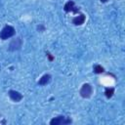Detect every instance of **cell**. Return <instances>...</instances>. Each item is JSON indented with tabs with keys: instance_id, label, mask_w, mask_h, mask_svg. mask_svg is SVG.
I'll list each match as a JSON object with an SVG mask.
<instances>
[{
	"instance_id": "obj_1",
	"label": "cell",
	"mask_w": 125,
	"mask_h": 125,
	"mask_svg": "<svg viewBox=\"0 0 125 125\" xmlns=\"http://www.w3.org/2000/svg\"><path fill=\"white\" fill-rule=\"evenodd\" d=\"M16 33V30L13 26L11 25H6L3 27V29L0 31V38L2 40H6L12 36H14Z\"/></svg>"
},
{
	"instance_id": "obj_2",
	"label": "cell",
	"mask_w": 125,
	"mask_h": 125,
	"mask_svg": "<svg viewBox=\"0 0 125 125\" xmlns=\"http://www.w3.org/2000/svg\"><path fill=\"white\" fill-rule=\"evenodd\" d=\"M92 93H93V88H92V86H91L89 83L83 84V86H82L81 89H80V96H81L82 98L87 99V98H90V97H91Z\"/></svg>"
},
{
	"instance_id": "obj_3",
	"label": "cell",
	"mask_w": 125,
	"mask_h": 125,
	"mask_svg": "<svg viewBox=\"0 0 125 125\" xmlns=\"http://www.w3.org/2000/svg\"><path fill=\"white\" fill-rule=\"evenodd\" d=\"M71 122L72 121L69 118H66L64 116H58V117L53 118L50 121V124L51 125H65V124H70Z\"/></svg>"
},
{
	"instance_id": "obj_4",
	"label": "cell",
	"mask_w": 125,
	"mask_h": 125,
	"mask_svg": "<svg viewBox=\"0 0 125 125\" xmlns=\"http://www.w3.org/2000/svg\"><path fill=\"white\" fill-rule=\"evenodd\" d=\"M22 45V41L20 37L16 38V39H13L9 45V50L10 51H16V50H20L21 47Z\"/></svg>"
},
{
	"instance_id": "obj_5",
	"label": "cell",
	"mask_w": 125,
	"mask_h": 125,
	"mask_svg": "<svg viewBox=\"0 0 125 125\" xmlns=\"http://www.w3.org/2000/svg\"><path fill=\"white\" fill-rule=\"evenodd\" d=\"M9 97L14 102H20L22 99V95L20 92L15 91V90H10L9 91Z\"/></svg>"
},
{
	"instance_id": "obj_6",
	"label": "cell",
	"mask_w": 125,
	"mask_h": 125,
	"mask_svg": "<svg viewBox=\"0 0 125 125\" xmlns=\"http://www.w3.org/2000/svg\"><path fill=\"white\" fill-rule=\"evenodd\" d=\"M76 7H74V2L73 1H68V2H66L65 4H64V7H63V10L65 11V12H70V11H73L74 13H76L78 10L77 9H75Z\"/></svg>"
},
{
	"instance_id": "obj_7",
	"label": "cell",
	"mask_w": 125,
	"mask_h": 125,
	"mask_svg": "<svg viewBox=\"0 0 125 125\" xmlns=\"http://www.w3.org/2000/svg\"><path fill=\"white\" fill-rule=\"evenodd\" d=\"M85 16L84 15H79V16H77V17H75V18H73V20H72V22L75 24V25H81L82 23H84V21H85Z\"/></svg>"
},
{
	"instance_id": "obj_8",
	"label": "cell",
	"mask_w": 125,
	"mask_h": 125,
	"mask_svg": "<svg viewBox=\"0 0 125 125\" xmlns=\"http://www.w3.org/2000/svg\"><path fill=\"white\" fill-rule=\"evenodd\" d=\"M51 80V75L50 74H44L38 81L39 85H47Z\"/></svg>"
},
{
	"instance_id": "obj_9",
	"label": "cell",
	"mask_w": 125,
	"mask_h": 125,
	"mask_svg": "<svg viewBox=\"0 0 125 125\" xmlns=\"http://www.w3.org/2000/svg\"><path fill=\"white\" fill-rule=\"evenodd\" d=\"M113 93H114V89L113 88H105L104 94H105L106 98H111L113 96Z\"/></svg>"
},
{
	"instance_id": "obj_10",
	"label": "cell",
	"mask_w": 125,
	"mask_h": 125,
	"mask_svg": "<svg viewBox=\"0 0 125 125\" xmlns=\"http://www.w3.org/2000/svg\"><path fill=\"white\" fill-rule=\"evenodd\" d=\"M94 72L97 73V74L102 73V72H104V67L102 65H100V64H96L94 66Z\"/></svg>"
},
{
	"instance_id": "obj_11",
	"label": "cell",
	"mask_w": 125,
	"mask_h": 125,
	"mask_svg": "<svg viewBox=\"0 0 125 125\" xmlns=\"http://www.w3.org/2000/svg\"><path fill=\"white\" fill-rule=\"evenodd\" d=\"M47 56H48V57H49V60H50V61H52V60H53V59H54V58H53V57H52V56H51V54H49V53H48V54H47Z\"/></svg>"
},
{
	"instance_id": "obj_12",
	"label": "cell",
	"mask_w": 125,
	"mask_h": 125,
	"mask_svg": "<svg viewBox=\"0 0 125 125\" xmlns=\"http://www.w3.org/2000/svg\"><path fill=\"white\" fill-rule=\"evenodd\" d=\"M107 0H101V2H103V3H105Z\"/></svg>"
}]
</instances>
